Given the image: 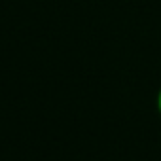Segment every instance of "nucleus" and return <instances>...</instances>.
<instances>
[{
    "mask_svg": "<svg viewBox=\"0 0 161 161\" xmlns=\"http://www.w3.org/2000/svg\"><path fill=\"white\" fill-rule=\"evenodd\" d=\"M157 108H159V114H161V89H159V95H157Z\"/></svg>",
    "mask_w": 161,
    "mask_h": 161,
    "instance_id": "obj_1",
    "label": "nucleus"
}]
</instances>
